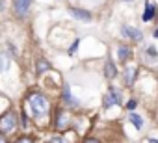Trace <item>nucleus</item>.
Returning <instances> with one entry per match:
<instances>
[{"label": "nucleus", "instance_id": "f257e3e1", "mask_svg": "<svg viewBox=\"0 0 158 143\" xmlns=\"http://www.w3.org/2000/svg\"><path fill=\"white\" fill-rule=\"evenodd\" d=\"M28 106H30L34 117H43V115H47V113H48V108H50L48 99H47L45 95H41V93H32V95L28 97Z\"/></svg>", "mask_w": 158, "mask_h": 143}, {"label": "nucleus", "instance_id": "f03ea898", "mask_svg": "<svg viewBox=\"0 0 158 143\" xmlns=\"http://www.w3.org/2000/svg\"><path fill=\"white\" fill-rule=\"evenodd\" d=\"M15 126H17V117H15L13 112H6L2 117H0V132H4V134L13 132Z\"/></svg>", "mask_w": 158, "mask_h": 143}, {"label": "nucleus", "instance_id": "7ed1b4c3", "mask_svg": "<svg viewBox=\"0 0 158 143\" xmlns=\"http://www.w3.org/2000/svg\"><path fill=\"white\" fill-rule=\"evenodd\" d=\"M30 4H32V0H13V8H15V13L19 17H24L30 10Z\"/></svg>", "mask_w": 158, "mask_h": 143}, {"label": "nucleus", "instance_id": "20e7f679", "mask_svg": "<svg viewBox=\"0 0 158 143\" xmlns=\"http://www.w3.org/2000/svg\"><path fill=\"white\" fill-rule=\"evenodd\" d=\"M69 125H71V119H69V115L65 113V112H58V117H56V128L60 130V132H65L67 128H69Z\"/></svg>", "mask_w": 158, "mask_h": 143}, {"label": "nucleus", "instance_id": "39448f33", "mask_svg": "<svg viewBox=\"0 0 158 143\" xmlns=\"http://www.w3.org/2000/svg\"><path fill=\"white\" fill-rule=\"evenodd\" d=\"M156 17V8H154V4H151L149 0L145 2V13H143V21L145 22H149V21H152Z\"/></svg>", "mask_w": 158, "mask_h": 143}, {"label": "nucleus", "instance_id": "423d86ee", "mask_svg": "<svg viewBox=\"0 0 158 143\" xmlns=\"http://www.w3.org/2000/svg\"><path fill=\"white\" fill-rule=\"evenodd\" d=\"M123 35H127V37L134 39V41H141V37H143L139 30H136V28H130V26H123Z\"/></svg>", "mask_w": 158, "mask_h": 143}, {"label": "nucleus", "instance_id": "0eeeda50", "mask_svg": "<svg viewBox=\"0 0 158 143\" xmlns=\"http://www.w3.org/2000/svg\"><path fill=\"white\" fill-rule=\"evenodd\" d=\"M71 13H73V17L74 19H80V21H91V13L89 11H86V10H78V8H73L71 10Z\"/></svg>", "mask_w": 158, "mask_h": 143}, {"label": "nucleus", "instance_id": "6e6552de", "mask_svg": "<svg viewBox=\"0 0 158 143\" xmlns=\"http://www.w3.org/2000/svg\"><path fill=\"white\" fill-rule=\"evenodd\" d=\"M104 75H106V78H115L117 76V69H115V65L112 63V59H106V63H104Z\"/></svg>", "mask_w": 158, "mask_h": 143}, {"label": "nucleus", "instance_id": "1a4fd4ad", "mask_svg": "<svg viewBox=\"0 0 158 143\" xmlns=\"http://www.w3.org/2000/svg\"><path fill=\"white\" fill-rule=\"evenodd\" d=\"M63 102H65L67 106H76V104H78V100H76V99H73L69 86H65V88H63Z\"/></svg>", "mask_w": 158, "mask_h": 143}, {"label": "nucleus", "instance_id": "9d476101", "mask_svg": "<svg viewBox=\"0 0 158 143\" xmlns=\"http://www.w3.org/2000/svg\"><path fill=\"white\" fill-rule=\"evenodd\" d=\"M136 73H138V69L136 67H128L125 71V80H127V86H132L134 78H136Z\"/></svg>", "mask_w": 158, "mask_h": 143}, {"label": "nucleus", "instance_id": "9b49d317", "mask_svg": "<svg viewBox=\"0 0 158 143\" xmlns=\"http://www.w3.org/2000/svg\"><path fill=\"white\" fill-rule=\"evenodd\" d=\"M130 54H132V52H130V48H128L127 45H121V47L117 48V56H119L121 61H127V59L130 58Z\"/></svg>", "mask_w": 158, "mask_h": 143}, {"label": "nucleus", "instance_id": "f8f14e48", "mask_svg": "<svg viewBox=\"0 0 158 143\" xmlns=\"http://www.w3.org/2000/svg\"><path fill=\"white\" fill-rule=\"evenodd\" d=\"M108 95H110V99L114 100V104H121V93H119V91H117L114 86L108 89Z\"/></svg>", "mask_w": 158, "mask_h": 143}, {"label": "nucleus", "instance_id": "ddd939ff", "mask_svg": "<svg viewBox=\"0 0 158 143\" xmlns=\"http://www.w3.org/2000/svg\"><path fill=\"white\" fill-rule=\"evenodd\" d=\"M130 123H132L136 128H141V126H143V121H141V117H139L138 113H130Z\"/></svg>", "mask_w": 158, "mask_h": 143}, {"label": "nucleus", "instance_id": "4468645a", "mask_svg": "<svg viewBox=\"0 0 158 143\" xmlns=\"http://www.w3.org/2000/svg\"><path fill=\"white\" fill-rule=\"evenodd\" d=\"M8 65H10L8 56H6V54H0V73H2V71H6V69H8Z\"/></svg>", "mask_w": 158, "mask_h": 143}, {"label": "nucleus", "instance_id": "2eb2a0df", "mask_svg": "<svg viewBox=\"0 0 158 143\" xmlns=\"http://www.w3.org/2000/svg\"><path fill=\"white\" fill-rule=\"evenodd\" d=\"M48 69H50V63L45 61V59H39V63H37V73L41 75L43 71H48Z\"/></svg>", "mask_w": 158, "mask_h": 143}, {"label": "nucleus", "instance_id": "dca6fc26", "mask_svg": "<svg viewBox=\"0 0 158 143\" xmlns=\"http://www.w3.org/2000/svg\"><path fill=\"white\" fill-rule=\"evenodd\" d=\"M13 143H34V139H32L30 136H21V137H17Z\"/></svg>", "mask_w": 158, "mask_h": 143}, {"label": "nucleus", "instance_id": "f3484780", "mask_svg": "<svg viewBox=\"0 0 158 143\" xmlns=\"http://www.w3.org/2000/svg\"><path fill=\"white\" fill-rule=\"evenodd\" d=\"M136 106H138V102H136L134 99H132V100H128V104H127V108H128V110H134Z\"/></svg>", "mask_w": 158, "mask_h": 143}, {"label": "nucleus", "instance_id": "a211bd4d", "mask_svg": "<svg viewBox=\"0 0 158 143\" xmlns=\"http://www.w3.org/2000/svg\"><path fill=\"white\" fill-rule=\"evenodd\" d=\"M78 43H80V41H78V39H76V41H74V45H73V47H71V50H69L71 54H73V52H74V50L78 48Z\"/></svg>", "mask_w": 158, "mask_h": 143}, {"label": "nucleus", "instance_id": "6ab92c4d", "mask_svg": "<svg viewBox=\"0 0 158 143\" xmlns=\"http://www.w3.org/2000/svg\"><path fill=\"white\" fill-rule=\"evenodd\" d=\"M147 54H149V56H156V50H154L152 47H149V48H147Z\"/></svg>", "mask_w": 158, "mask_h": 143}, {"label": "nucleus", "instance_id": "aec40b11", "mask_svg": "<svg viewBox=\"0 0 158 143\" xmlns=\"http://www.w3.org/2000/svg\"><path fill=\"white\" fill-rule=\"evenodd\" d=\"M84 143H101V141H99V139H95V137H89V139H86Z\"/></svg>", "mask_w": 158, "mask_h": 143}, {"label": "nucleus", "instance_id": "412c9836", "mask_svg": "<svg viewBox=\"0 0 158 143\" xmlns=\"http://www.w3.org/2000/svg\"><path fill=\"white\" fill-rule=\"evenodd\" d=\"M0 143H8V139L4 137V134H0Z\"/></svg>", "mask_w": 158, "mask_h": 143}, {"label": "nucleus", "instance_id": "4be33fe9", "mask_svg": "<svg viewBox=\"0 0 158 143\" xmlns=\"http://www.w3.org/2000/svg\"><path fill=\"white\" fill-rule=\"evenodd\" d=\"M4 10V0H0V11Z\"/></svg>", "mask_w": 158, "mask_h": 143}, {"label": "nucleus", "instance_id": "5701e85b", "mask_svg": "<svg viewBox=\"0 0 158 143\" xmlns=\"http://www.w3.org/2000/svg\"><path fill=\"white\" fill-rule=\"evenodd\" d=\"M147 143H158V139H149Z\"/></svg>", "mask_w": 158, "mask_h": 143}, {"label": "nucleus", "instance_id": "b1692460", "mask_svg": "<svg viewBox=\"0 0 158 143\" xmlns=\"http://www.w3.org/2000/svg\"><path fill=\"white\" fill-rule=\"evenodd\" d=\"M154 37H158V30H156V32H154Z\"/></svg>", "mask_w": 158, "mask_h": 143}, {"label": "nucleus", "instance_id": "393cba45", "mask_svg": "<svg viewBox=\"0 0 158 143\" xmlns=\"http://www.w3.org/2000/svg\"><path fill=\"white\" fill-rule=\"evenodd\" d=\"M125 2H132V0H125Z\"/></svg>", "mask_w": 158, "mask_h": 143}]
</instances>
